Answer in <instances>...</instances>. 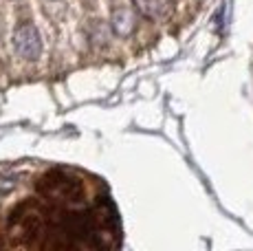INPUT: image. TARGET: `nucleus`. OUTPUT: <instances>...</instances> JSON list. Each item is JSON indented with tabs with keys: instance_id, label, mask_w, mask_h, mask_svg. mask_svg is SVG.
Listing matches in <instances>:
<instances>
[{
	"instance_id": "nucleus-1",
	"label": "nucleus",
	"mask_w": 253,
	"mask_h": 251,
	"mask_svg": "<svg viewBox=\"0 0 253 251\" xmlns=\"http://www.w3.org/2000/svg\"><path fill=\"white\" fill-rule=\"evenodd\" d=\"M13 46H16L18 55L24 60H38L42 53V40L38 36L36 27L29 25V22L18 25L13 31Z\"/></svg>"
},
{
	"instance_id": "nucleus-2",
	"label": "nucleus",
	"mask_w": 253,
	"mask_h": 251,
	"mask_svg": "<svg viewBox=\"0 0 253 251\" xmlns=\"http://www.w3.org/2000/svg\"><path fill=\"white\" fill-rule=\"evenodd\" d=\"M137 7L141 9V13L148 18H161L172 9L174 0H134Z\"/></svg>"
},
{
	"instance_id": "nucleus-3",
	"label": "nucleus",
	"mask_w": 253,
	"mask_h": 251,
	"mask_svg": "<svg viewBox=\"0 0 253 251\" xmlns=\"http://www.w3.org/2000/svg\"><path fill=\"white\" fill-rule=\"evenodd\" d=\"M113 27H115V31L119 33V36H128V33L134 29V18H132V13H130L128 9H119V11L115 13Z\"/></svg>"
}]
</instances>
